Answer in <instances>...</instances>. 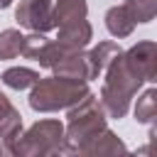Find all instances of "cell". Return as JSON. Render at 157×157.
I'll return each mask as SVG.
<instances>
[{
	"instance_id": "obj_4",
	"label": "cell",
	"mask_w": 157,
	"mask_h": 157,
	"mask_svg": "<svg viewBox=\"0 0 157 157\" xmlns=\"http://www.w3.org/2000/svg\"><path fill=\"white\" fill-rule=\"evenodd\" d=\"M5 5H10V0H0V7H5Z\"/></svg>"
},
{
	"instance_id": "obj_1",
	"label": "cell",
	"mask_w": 157,
	"mask_h": 157,
	"mask_svg": "<svg viewBox=\"0 0 157 157\" xmlns=\"http://www.w3.org/2000/svg\"><path fill=\"white\" fill-rule=\"evenodd\" d=\"M17 20L32 29H49L54 25L49 17V2L47 0H27L17 10Z\"/></svg>"
},
{
	"instance_id": "obj_3",
	"label": "cell",
	"mask_w": 157,
	"mask_h": 157,
	"mask_svg": "<svg viewBox=\"0 0 157 157\" xmlns=\"http://www.w3.org/2000/svg\"><path fill=\"white\" fill-rule=\"evenodd\" d=\"M22 37L17 32H5L0 37V59H7V56H15L20 49H22Z\"/></svg>"
},
{
	"instance_id": "obj_2",
	"label": "cell",
	"mask_w": 157,
	"mask_h": 157,
	"mask_svg": "<svg viewBox=\"0 0 157 157\" xmlns=\"http://www.w3.org/2000/svg\"><path fill=\"white\" fill-rule=\"evenodd\" d=\"M2 78H5V83L12 86V88H25V86H29V83L37 81V74H32V71H27V69H12V71H7Z\"/></svg>"
}]
</instances>
